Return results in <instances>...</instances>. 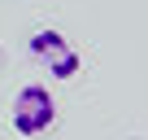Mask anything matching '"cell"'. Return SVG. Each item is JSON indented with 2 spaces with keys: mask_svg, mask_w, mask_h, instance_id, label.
Here are the masks:
<instances>
[{
  "mask_svg": "<svg viewBox=\"0 0 148 140\" xmlns=\"http://www.w3.org/2000/svg\"><path fill=\"white\" fill-rule=\"evenodd\" d=\"M57 123V101L44 83H26L13 96V131L18 136H44Z\"/></svg>",
  "mask_w": 148,
  "mask_h": 140,
  "instance_id": "6da1fadb",
  "label": "cell"
},
{
  "mask_svg": "<svg viewBox=\"0 0 148 140\" xmlns=\"http://www.w3.org/2000/svg\"><path fill=\"white\" fill-rule=\"evenodd\" d=\"M31 57L48 70L52 79H74V75L83 70L79 48H74L61 31H52V26H44V31H35V35H31Z\"/></svg>",
  "mask_w": 148,
  "mask_h": 140,
  "instance_id": "7a4b0ae2",
  "label": "cell"
}]
</instances>
